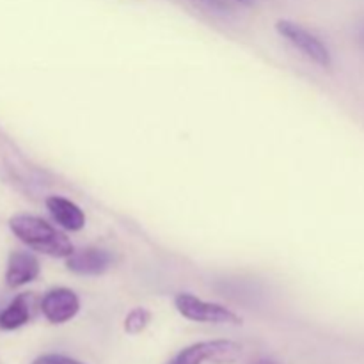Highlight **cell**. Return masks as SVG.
<instances>
[{
    "label": "cell",
    "instance_id": "cell-1",
    "mask_svg": "<svg viewBox=\"0 0 364 364\" xmlns=\"http://www.w3.org/2000/svg\"><path fill=\"white\" fill-rule=\"evenodd\" d=\"M9 230L21 244L41 255L66 259L75 252L70 238L38 215L16 213L9 219Z\"/></svg>",
    "mask_w": 364,
    "mask_h": 364
},
{
    "label": "cell",
    "instance_id": "cell-2",
    "mask_svg": "<svg viewBox=\"0 0 364 364\" xmlns=\"http://www.w3.org/2000/svg\"><path fill=\"white\" fill-rule=\"evenodd\" d=\"M174 306L183 318L199 323H228V326H240L242 318L235 311L223 304L203 301L196 295L181 291L174 297Z\"/></svg>",
    "mask_w": 364,
    "mask_h": 364
},
{
    "label": "cell",
    "instance_id": "cell-3",
    "mask_svg": "<svg viewBox=\"0 0 364 364\" xmlns=\"http://www.w3.org/2000/svg\"><path fill=\"white\" fill-rule=\"evenodd\" d=\"M276 28L295 50H299L309 60L322 68L333 66V55H331L327 45L322 39L316 38L313 32H309L308 28L291 20H279L276 23Z\"/></svg>",
    "mask_w": 364,
    "mask_h": 364
},
{
    "label": "cell",
    "instance_id": "cell-4",
    "mask_svg": "<svg viewBox=\"0 0 364 364\" xmlns=\"http://www.w3.org/2000/svg\"><path fill=\"white\" fill-rule=\"evenodd\" d=\"M242 354V347L231 340L199 341L183 348L171 364H231Z\"/></svg>",
    "mask_w": 364,
    "mask_h": 364
},
{
    "label": "cell",
    "instance_id": "cell-5",
    "mask_svg": "<svg viewBox=\"0 0 364 364\" xmlns=\"http://www.w3.org/2000/svg\"><path fill=\"white\" fill-rule=\"evenodd\" d=\"M39 308H41L43 316L50 323L60 326V323L70 322L78 315L80 299L70 288H52V290L43 295Z\"/></svg>",
    "mask_w": 364,
    "mask_h": 364
},
{
    "label": "cell",
    "instance_id": "cell-6",
    "mask_svg": "<svg viewBox=\"0 0 364 364\" xmlns=\"http://www.w3.org/2000/svg\"><path fill=\"white\" fill-rule=\"evenodd\" d=\"M112 255L102 247H84L66 258L68 270L77 276H102L112 267Z\"/></svg>",
    "mask_w": 364,
    "mask_h": 364
},
{
    "label": "cell",
    "instance_id": "cell-7",
    "mask_svg": "<svg viewBox=\"0 0 364 364\" xmlns=\"http://www.w3.org/2000/svg\"><path fill=\"white\" fill-rule=\"evenodd\" d=\"M41 272L39 259L28 251H13L7 258L6 284L9 288H20L38 279Z\"/></svg>",
    "mask_w": 364,
    "mask_h": 364
},
{
    "label": "cell",
    "instance_id": "cell-8",
    "mask_svg": "<svg viewBox=\"0 0 364 364\" xmlns=\"http://www.w3.org/2000/svg\"><path fill=\"white\" fill-rule=\"evenodd\" d=\"M46 208H48L52 219L66 231H82L85 228V213L77 203L63 196H50L46 198Z\"/></svg>",
    "mask_w": 364,
    "mask_h": 364
},
{
    "label": "cell",
    "instance_id": "cell-9",
    "mask_svg": "<svg viewBox=\"0 0 364 364\" xmlns=\"http://www.w3.org/2000/svg\"><path fill=\"white\" fill-rule=\"evenodd\" d=\"M32 316V294H21L14 297L0 311V329L16 331L23 327Z\"/></svg>",
    "mask_w": 364,
    "mask_h": 364
},
{
    "label": "cell",
    "instance_id": "cell-10",
    "mask_svg": "<svg viewBox=\"0 0 364 364\" xmlns=\"http://www.w3.org/2000/svg\"><path fill=\"white\" fill-rule=\"evenodd\" d=\"M151 322V313L146 308H135L124 318V331L128 334H141Z\"/></svg>",
    "mask_w": 364,
    "mask_h": 364
},
{
    "label": "cell",
    "instance_id": "cell-11",
    "mask_svg": "<svg viewBox=\"0 0 364 364\" xmlns=\"http://www.w3.org/2000/svg\"><path fill=\"white\" fill-rule=\"evenodd\" d=\"M191 2L208 14H226L230 11L226 0H191Z\"/></svg>",
    "mask_w": 364,
    "mask_h": 364
},
{
    "label": "cell",
    "instance_id": "cell-12",
    "mask_svg": "<svg viewBox=\"0 0 364 364\" xmlns=\"http://www.w3.org/2000/svg\"><path fill=\"white\" fill-rule=\"evenodd\" d=\"M32 364H84L77 359H71L68 355H60V354H46L41 355V358L34 359Z\"/></svg>",
    "mask_w": 364,
    "mask_h": 364
},
{
    "label": "cell",
    "instance_id": "cell-13",
    "mask_svg": "<svg viewBox=\"0 0 364 364\" xmlns=\"http://www.w3.org/2000/svg\"><path fill=\"white\" fill-rule=\"evenodd\" d=\"M255 364H279V363L274 361V359H259V361H256Z\"/></svg>",
    "mask_w": 364,
    "mask_h": 364
},
{
    "label": "cell",
    "instance_id": "cell-14",
    "mask_svg": "<svg viewBox=\"0 0 364 364\" xmlns=\"http://www.w3.org/2000/svg\"><path fill=\"white\" fill-rule=\"evenodd\" d=\"M359 41H361V45L364 46V23L361 25V28H359Z\"/></svg>",
    "mask_w": 364,
    "mask_h": 364
}]
</instances>
